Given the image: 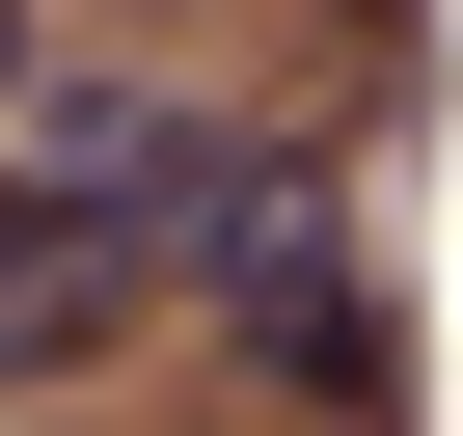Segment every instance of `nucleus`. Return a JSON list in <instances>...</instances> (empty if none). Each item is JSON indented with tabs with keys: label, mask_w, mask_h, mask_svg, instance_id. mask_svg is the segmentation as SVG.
<instances>
[{
	"label": "nucleus",
	"mask_w": 463,
	"mask_h": 436,
	"mask_svg": "<svg viewBox=\"0 0 463 436\" xmlns=\"http://www.w3.org/2000/svg\"><path fill=\"white\" fill-rule=\"evenodd\" d=\"M191 273H164V218H109L82 164H28L0 137V382H82V355H137Z\"/></svg>",
	"instance_id": "2"
},
{
	"label": "nucleus",
	"mask_w": 463,
	"mask_h": 436,
	"mask_svg": "<svg viewBox=\"0 0 463 436\" xmlns=\"http://www.w3.org/2000/svg\"><path fill=\"white\" fill-rule=\"evenodd\" d=\"M28 55H55V28H28V0H0V109H28Z\"/></svg>",
	"instance_id": "3"
},
{
	"label": "nucleus",
	"mask_w": 463,
	"mask_h": 436,
	"mask_svg": "<svg viewBox=\"0 0 463 436\" xmlns=\"http://www.w3.org/2000/svg\"><path fill=\"white\" fill-rule=\"evenodd\" d=\"M164 273H191L218 327H246V355H273L300 409H354V436L409 409V327H382V246H354V191H327L300 137H246V109H218V164L164 191Z\"/></svg>",
	"instance_id": "1"
}]
</instances>
